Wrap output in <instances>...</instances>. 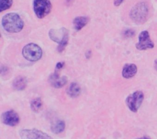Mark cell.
Listing matches in <instances>:
<instances>
[{
  "label": "cell",
  "instance_id": "13",
  "mask_svg": "<svg viewBox=\"0 0 157 139\" xmlns=\"http://www.w3.org/2000/svg\"><path fill=\"white\" fill-rule=\"evenodd\" d=\"M89 18L87 17H78L74 20V28L77 31H79L88 24Z\"/></svg>",
  "mask_w": 157,
  "mask_h": 139
},
{
  "label": "cell",
  "instance_id": "10",
  "mask_svg": "<svg viewBox=\"0 0 157 139\" xmlns=\"http://www.w3.org/2000/svg\"><path fill=\"white\" fill-rule=\"evenodd\" d=\"M49 82L51 85L55 88H60L67 84V78L65 76L60 77L59 74L56 72L50 76Z\"/></svg>",
  "mask_w": 157,
  "mask_h": 139
},
{
  "label": "cell",
  "instance_id": "2",
  "mask_svg": "<svg viewBox=\"0 0 157 139\" xmlns=\"http://www.w3.org/2000/svg\"><path fill=\"white\" fill-rule=\"evenodd\" d=\"M149 8L145 2H140L135 5L130 12V17L136 24H144L147 20Z\"/></svg>",
  "mask_w": 157,
  "mask_h": 139
},
{
  "label": "cell",
  "instance_id": "17",
  "mask_svg": "<svg viewBox=\"0 0 157 139\" xmlns=\"http://www.w3.org/2000/svg\"><path fill=\"white\" fill-rule=\"evenodd\" d=\"M0 9L1 12L11 7L13 4V0H0Z\"/></svg>",
  "mask_w": 157,
  "mask_h": 139
},
{
  "label": "cell",
  "instance_id": "14",
  "mask_svg": "<svg viewBox=\"0 0 157 139\" xmlns=\"http://www.w3.org/2000/svg\"><path fill=\"white\" fill-rule=\"evenodd\" d=\"M67 94L71 97L76 98L81 94V87L77 83H72L67 89Z\"/></svg>",
  "mask_w": 157,
  "mask_h": 139
},
{
  "label": "cell",
  "instance_id": "19",
  "mask_svg": "<svg viewBox=\"0 0 157 139\" xmlns=\"http://www.w3.org/2000/svg\"><path fill=\"white\" fill-rule=\"evenodd\" d=\"M64 62H58L57 65H56V69L60 70L62 69L64 66Z\"/></svg>",
  "mask_w": 157,
  "mask_h": 139
},
{
  "label": "cell",
  "instance_id": "18",
  "mask_svg": "<svg viewBox=\"0 0 157 139\" xmlns=\"http://www.w3.org/2000/svg\"><path fill=\"white\" fill-rule=\"evenodd\" d=\"M134 34H135V32L132 29H127L124 32V36L126 38L132 37L134 36Z\"/></svg>",
  "mask_w": 157,
  "mask_h": 139
},
{
  "label": "cell",
  "instance_id": "1",
  "mask_svg": "<svg viewBox=\"0 0 157 139\" xmlns=\"http://www.w3.org/2000/svg\"><path fill=\"white\" fill-rule=\"evenodd\" d=\"M2 26L10 33H18L24 28V23L19 15L14 13L5 15L2 20Z\"/></svg>",
  "mask_w": 157,
  "mask_h": 139
},
{
  "label": "cell",
  "instance_id": "8",
  "mask_svg": "<svg viewBox=\"0 0 157 139\" xmlns=\"http://www.w3.org/2000/svg\"><path fill=\"white\" fill-rule=\"evenodd\" d=\"M19 135L21 139H53L45 133L36 129L21 130Z\"/></svg>",
  "mask_w": 157,
  "mask_h": 139
},
{
  "label": "cell",
  "instance_id": "4",
  "mask_svg": "<svg viewBox=\"0 0 157 139\" xmlns=\"http://www.w3.org/2000/svg\"><path fill=\"white\" fill-rule=\"evenodd\" d=\"M43 52L41 48L35 43H29L22 50V55L27 60L31 62H36L42 57Z\"/></svg>",
  "mask_w": 157,
  "mask_h": 139
},
{
  "label": "cell",
  "instance_id": "16",
  "mask_svg": "<svg viewBox=\"0 0 157 139\" xmlns=\"http://www.w3.org/2000/svg\"><path fill=\"white\" fill-rule=\"evenodd\" d=\"M43 107V101L40 97L34 98L31 102V108L35 113L40 111Z\"/></svg>",
  "mask_w": 157,
  "mask_h": 139
},
{
  "label": "cell",
  "instance_id": "7",
  "mask_svg": "<svg viewBox=\"0 0 157 139\" xmlns=\"http://www.w3.org/2000/svg\"><path fill=\"white\" fill-rule=\"evenodd\" d=\"M155 47V43L150 38V34L147 31H143L139 36V41L136 44L138 50L145 51L152 49Z\"/></svg>",
  "mask_w": 157,
  "mask_h": 139
},
{
  "label": "cell",
  "instance_id": "3",
  "mask_svg": "<svg viewBox=\"0 0 157 139\" xmlns=\"http://www.w3.org/2000/svg\"><path fill=\"white\" fill-rule=\"evenodd\" d=\"M51 40L59 43L58 51L62 52L64 50L69 41V32L65 28L59 29H51L49 32Z\"/></svg>",
  "mask_w": 157,
  "mask_h": 139
},
{
  "label": "cell",
  "instance_id": "12",
  "mask_svg": "<svg viewBox=\"0 0 157 139\" xmlns=\"http://www.w3.org/2000/svg\"><path fill=\"white\" fill-rule=\"evenodd\" d=\"M27 84V81L25 77L23 76H18L14 80L13 83V86L14 89L21 91L26 88Z\"/></svg>",
  "mask_w": 157,
  "mask_h": 139
},
{
  "label": "cell",
  "instance_id": "21",
  "mask_svg": "<svg viewBox=\"0 0 157 139\" xmlns=\"http://www.w3.org/2000/svg\"><path fill=\"white\" fill-rule=\"evenodd\" d=\"M154 67L155 70L157 71V59L155 60V62H154Z\"/></svg>",
  "mask_w": 157,
  "mask_h": 139
},
{
  "label": "cell",
  "instance_id": "11",
  "mask_svg": "<svg viewBox=\"0 0 157 139\" xmlns=\"http://www.w3.org/2000/svg\"><path fill=\"white\" fill-rule=\"evenodd\" d=\"M138 71V68L136 65L134 64L127 63L124 65L122 75V76L126 79H129L133 77L136 74Z\"/></svg>",
  "mask_w": 157,
  "mask_h": 139
},
{
  "label": "cell",
  "instance_id": "5",
  "mask_svg": "<svg viewBox=\"0 0 157 139\" xmlns=\"http://www.w3.org/2000/svg\"><path fill=\"white\" fill-rule=\"evenodd\" d=\"M144 99V95L142 91H135L127 97L126 103L130 111L136 113L141 106Z\"/></svg>",
  "mask_w": 157,
  "mask_h": 139
},
{
  "label": "cell",
  "instance_id": "20",
  "mask_svg": "<svg viewBox=\"0 0 157 139\" xmlns=\"http://www.w3.org/2000/svg\"><path fill=\"white\" fill-rule=\"evenodd\" d=\"M124 0H114V5L117 7H119V6L121 5L122 3L124 2Z\"/></svg>",
  "mask_w": 157,
  "mask_h": 139
},
{
  "label": "cell",
  "instance_id": "6",
  "mask_svg": "<svg viewBox=\"0 0 157 139\" xmlns=\"http://www.w3.org/2000/svg\"><path fill=\"white\" fill-rule=\"evenodd\" d=\"M33 7L37 17L43 19L50 13L52 5L50 0H34Z\"/></svg>",
  "mask_w": 157,
  "mask_h": 139
},
{
  "label": "cell",
  "instance_id": "22",
  "mask_svg": "<svg viewBox=\"0 0 157 139\" xmlns=\"http://www.w3.org/2000/svg\"><path fill=\"white\" fill-rule=\"evenodd\" d=\"M138 139H150V138H148L147 137H142L141 138H139Z\"/></svg>",
  "mask_w": 157,
  "mask_h": 139
},
{
  "label": "cell",
  "instance_id": "9",
  "mask_svg": "<svg viewBox=\"0 0 157 139\" xmlns=\"http://www.w3.org/2000/svg\"><path fill=\"white\" fill-rule=\"evenodd\" d=\"M2 121L5 125L10 126H15L20 121L19 116L14 111L10 110L3 113L1 117Z\"/></svg>",
  "mask_w": 157,
  "mask_h": 139
},
{
  "label": "cell",
  "instance_id": "15",
  "mask_svg": "<svg viewBox=\"0 0 157 139\" xmlns=\"http://www.w3.org/2000/svg\"><path fill=\"white\" fill-rule=\"evenodd\" d=\"M65 123L64 121L58 120L51 126V130L55 134H60L64 130Z\"/></svg>",
  "mask_w": 157,
  "mask_h": 139
}]
</instances>
